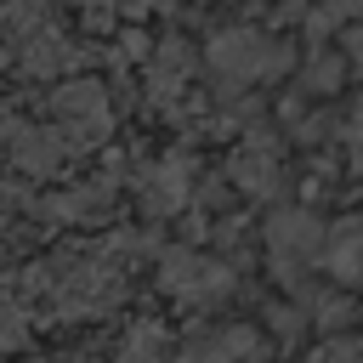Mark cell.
<instances>
[{
	"instance_id": "8fae6325",
	"label": "cell",
	"mask_w": 363,
	"mask_h": 363,
	"mask_svg": "<svg viewBox=\"0 0 363 363\" xmlns=\"http://www.w3.org/2000/svg\"><path fill=\"white\" fill-rule=\"evenodd\" d=\"M346 159H352V170L363 176V102H357L352 119H346Z\"/></svg>"
},
{
	"instance_id": "52a82bcc",
	"label": "cell",
	"mask_w": 363,
	"mask_h": 363,
	"mask_svg": "<svg viewBox=\"0 0 363 363\" xmlns=\"http://www.w3.org/2000/svg\"><path fill=\"white\" fill-rule=\"evenodd\" d=\"M136 199H142V210H147V216H176V210H182V199H187V164H182V159H170V164L142 170Z\"/></svg>"
},
{
	"instance_id": "6da1fadb",
	"label": "cell",
	"mask_w": 363,
	"mask_h": 363,
	"mask_svg": "<svg viewBox=\"0 0 363 363\" xmlns=\"http://www.w3.org/2000/svg\"><path fill=\"white\" fill-rule=\"evenodd\" d=\"M289 45L278 34H261V28H221L210 40V68L227 91H244V85H267L289 68Z\"/></svg>"
},
{
	"instance_id": "8992f818",
	"label": "cell",
	"mask_w": 363,
	"mask_h": 363,
	"mask_svg": "<svg viewBox=\"0 0 363 363\" xmlns=\"http://www.w3.org/2000/svg\"><path fill=\"white\" fill-rule=\"evenodd\" d=\"M227 176H233L250 199H272V193L284 187V164H278V153H272L267 142H244V147L233 153Z\"/></svg>"
},
{
	"instance_id": "7c38bea8",
	"label": "cell",
	"mask_w": 363,
	"mask_h": 363,
	"mask_svg": "<svg viewBox=\"0 0 363 363\" xmlns=\"http://www.w3.org/2000/svg\"><path fill=\"white\" fill-rule=\"evenodd\" d=\"M312 363H363V346H357V340H335V346H323Z\"/></svg>"
},
{
	"instance_id": "30bf717a",
	"label": "cell",
	"mask_w": 363,
	"mask_h": 363,
	"mask_svg": "<svg viewBox=\"0 0 363 363\" xmlns=\"http://www.w3.org/2000/svg\"><path fill=\"white\" fill-rule=\"evenodd\" d=\"M346 79V62L335 57V51H323V57H312V68H306V91H318V96H329L335 85Z\"/></svg>"
},
{
	"instance_id": "5b68a950",
	"label": "cell",
	"mask_w": 363,
	"mask_h": 363,
	"mask_svg": "<svg viewBox=\"0 0 363 363\" xmlns=\"http://www.w3.org/2000/svg\"><path fill=\"white\" fill-rule=\"evenodd\" d=\"M6 147H11V164H17L23 176H34V182L57 176L62 159H68V136H62L57 125H23V119H11Z\"/></svg>"
},
{
	"instance_id": "3957f363",
	"label": "cell",
	"mask_w": 363,
	"mask_h": 363,
	"mask_svg": "<svg viewBox=\"0 0 363 363\" xmlns=\"http://www.w3.org/2000/svg\"><path fill=\"white\" fill-rule=\"evenodd\" d=\"M159 284H164L176 301H216V295L233 289V267L216 261V255H199V250H164Z\"/></svg>"
},
{
	"instance_id": "7a4b0ae2",
	"label": "cell",
	"mask_w": 363,
	"mask_h": 363,
	"mask_svg": "<svg viewBox=\"0 0 363 363\" xmlns=\"http://www.w3.org/2000/svg\"><path fill=\"white\" fill-rule=\"evenodd\" d=\"M329 250V233L312 210H278L267 221V255H272V272L301 295L306 289V272L318 267V255Z\"/></svg>"
},
{
	"instance_id": "4fadbf2b",
	"label": "cell",
	"mask_w": 363,
	"mask_h": 363,
	"mask_svg": "<svg viewBox=\"0 0 363 363\" xmlns=\"http://www.w3.org/2000/svg\"><path fill=\"white\" fill-rule=\"evenodd\" d=\"M153 346H159V335H153V329H142V335L125 346V363H153Z\"/></svg>"
},
{
	"instance_id": "277c9868",
	"label": "cell",
	"mask_w": 363,
	"mask_h": 363,
	"mask_svg": "<svg viewBox=\"0 0 363 363\" xmlns=\"http://www.w3.org/2000/svg\"><path fill=\"white\" fill-rule=\"evenodd\" d=\"M51 119H57V130H62L68 142H102L108 125H113L108 91H102L96 79H74V85H62V91L51 96Z\"/></svg>"
},
{
	"instance_id": "ba28073f",
	"label": "cell",
	"mask_w": 363,
	"mask_h": 363,
	"mask_svg": "<svg viewBox=\"0 0 363 363\" xmlns=\"http://www.w3.org/2000/svg\"><path fill=\"white\" fill-rule=\"evenodd\" d=\"M323 267H329L340 284H363V221H340V227L329 233Z\"/></svg>"
},
{
	"instance_id": "9c48e42d",
	"label": "cell",
	"mask_w": 363,
	"mask_h": 363,
	"mask_svg": "<svg viewBox=\"0 0 363 363\" xmlns=\"http://www.w3.org/2000/svg\"><path fill=\"white\" fill-rule=\"evenodd\" d=\"M187 74H193V51H187V40H164L147 85H153V96H170L176 85H187Z\"/></svg>"
}]
</instances>
